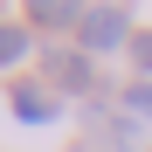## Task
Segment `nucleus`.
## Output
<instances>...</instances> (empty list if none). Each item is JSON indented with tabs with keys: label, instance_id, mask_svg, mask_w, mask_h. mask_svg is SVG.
Listing matches in <instances>:
<instances>
[{
	"label": "nucleus",
	"instance_id": "nucleus-4",
	"mask_svg": "<svg viewBox=\"0 0 152 152\" xmlns=\"http://www.w3.org/2000/svg\"><path fill=\"white\" fill-rule=\"evenodd\" d=\"M28 28H14V21H0V69H21V62H28Z\"/></svg>",
	"mask_w": 152,
	"mask_h": 152
},
{
	"label": "nucleus",
	"instance_id": "nucleus-7",
	"mask_svg": "<svg viewBox=\"0 0 152 152\" xmlns=\"http://www.w3.org/2000/svg\"><path fill=\"white\" fill-rule=\"evenodd\" d=\"M132 62L145 69V83H152V28H138V35H132Z\"/></svg>",
	"mask_w": 152,
	"mask_h": 152
},
{
	"label": "nucleus",
	"instance_id": "nucleus-6",
	"mask_svg": "<svg viewBox=\"0 0 152 152\" xmlns=\"http://www.w3.org/2000/svg\"><path fill=\"white\" fill-rule=\"evenodd\" d=\"M124 111H132V118H152V83H124Z\"/></svg>",
	"mask_w": 152,
	"mask_h": 152
},
{
	"label": "nucleus",
	"instance_id": "nucleus-2",
	"mask_svg": "<svg viewBox=\"0 0 152 152\" xmlns=\"http://www.w3.org/2000/svg\"><path fill=\"white\" fill-rule=\"evenodd\" d=\"M48 90H97V76H90V56H76V48H56L48 56Z\"/></svg>",
	"mask_w": 152,
	"mask_h": 152
},
{
	"label": "nucleus",
	"instance_id": "nucleus-1",
	"mask_svg": "<svg viewBox=\"0 0 152 152\" xmlns=\"http://www.w3.org/2000/svg\"><path fill=\"white\" fill-rule=\"evenodd\" d=\"M132 35H138V28H132V14H124V7H83V21H76L83 56H104V48L132 42Z\"/></svg>",
	"mask_w": 152,
	"mask_h": 152
},
{
	"label": "nucleus",
	"instance_id": "nucleus-5",
	"mask_svg": "<svg viewBox=\"0 0 152 152\" xmlns=\"http://www.w3.org/2000/svg\"><path fill=\"white\" fill-rule=\"evenodd\" d=\"M76 21H83V7H56V0L28 7V28H76Z\"/></svg>",
	"mask_w": 152,
	"mask_h": 152
},
{
	"label": "nucleus",
	"instance_id": "nucleus-3",
	"mask_svg": "<svg viewBox=\"0 0 152 152\" xmlns=\"http://www.w3.org/2000/svg\"><path fill=\"white\" fill-rule=\"evenodd\" d=\"M14 118L21 124H48L56 118V97H42V83H14Z\"/></svg>",
	"mask_w": 152,
	"mask_h": 152
}]
</instances>
